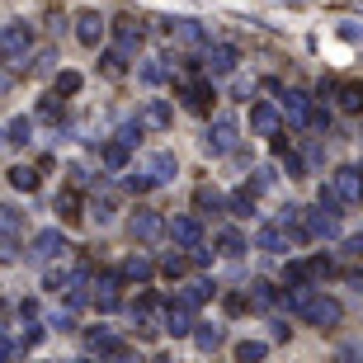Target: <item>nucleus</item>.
<instances>
[{"label":"nucleus","mask_w":363,"mask_h":363,"mask_svg":"<svg viewBox=\"0 0 363 363\" xmlns=\"http://www.w3.org/2000/svg\"><path fill=\"white\" fill-rule=\"evenodd\" d=\"M175 175H179V161H175V151H151L147 161H142V165L133 170V175H128V189H133V194H151V189L170 184Z\"/></svg>","instance_id":"obj_1"},{"label":"nucleus","mask_w":363,"mask_h":363,"mask_svg":"<svg viewBox=\"0 0 363 363\" xmlns=\"http://www.w3.org/2000/svg\"><path fill=\"white\" fill-rule=\"evenodd\" d=\"M28 52H33V24H28V19H10V24H0V62L19 67Z\"/></svg>","instance_id":"obj_2"},{"label":"nucleus","mask_w":363,"mask_h":363,"mask_svg":"<svg viewBox=\"0 0 363 363\" xmlns=\"http://www.w3.org/2000/svg\"><path fill=\"white\" fill-rule=\"evenodd\" d=\"M236 142H241V123L231 118V113H217V118L208 123V133H203V151H208V156H231Z\"/></svg>","instance_id":"obj_3"},{"label":"nucleus","mask_w":363,"mask_h":363,"mask_svg":"<svg viewBox=\"0 0 363 363\" xmlns=\"http://www.w3.org/2000/svg\"><path fill=\"white\" fill-rule=\"evenodd\" d=\"M165 227H170V222H165V217L156 213V208H137V213L128 217V236H133V241H142V245L161 241Z\"/></svg>","instance_id":"obj_4"},{"label":"nucleus","mask_w":363,"mask_h":363,"mask_svg":"<svg viewBox=\"0 0 363 363\" xmlns=\"http://www.w3.org/2000/svg\"><path fill=\"white\" fill-rule=\"evenodd\" d=\"M71 245H67V236H62V227H43L33 241H28V259H38V264H52L57 255H67Z\"/></svg>","instance_id":"obj_5"},{"label":"nucleus","mask_w":363,"mask_h":363,"mask_svg":"<svg viewBox=\"0 0 363 363\" xmlns=\"http://www.w3.org/2000/svg\"><path fill=\"white\" fill-rule=\"evenodd\" d=\"M85 354H99V359H128V340L113 335L108 325H94V330H85Z\"/></svg>","instance_id":"obj_6"},{"label":"nucleus","mask_w":363,"mask_h":363,"mask_svg":"<svg viewBox=\"0 0 363 363\" xmlns=\"http://www.w3.org/2000/svg\"><path fill=\"white\" fill-rule=\"evenodd\" d=\"M90 288H94V293H90V302H94L99 311H118V302H123V297H118V288H123V274H118V269H104L99 279L90 283Z\"/></svg>","instance_id":"obj_7"},{"label":"nucleus","mask_w":363,"mask_h":363,"mask_svg":"<svg viewBox=\"0 0 363 363\" xmlns=\"http://www.w3.org/2000/svg\"><path fill=\"white\" fill-rule=\"evenodd\" d=\"M179 99H184V108H194V113H213V76H203V81H184L179 85Z\"/></svg>","instance_id":"obj_8"},{"label":"nucleus","mask_w":363,"mask_h":363,"mask_svg":"<svg viewBox=\"0 0 363 363\" xmlns=\"http://www.w3.org/2000/svg\"><path fill=\"white\" fill-rule=\"evenodd\" d=\"M104 33H108V24H104L99 10H81L76 14V43H81V48H99Z\"/></svg>","instance_id":"obj_9"},{"label":"nucleus","mask_w":363,"mask_h":363,"mask_svg":"<svg viewBox=\"0 0 363 363\" xmlns=\"http://www.w3.org/2000/svg\"><path fill=\"white\" fill-rule=\"evenodd\" d=\"M165 236H170L179 250H194V245H203V222L194 213H184V217H175V222L165 227Z\"/></svg>","instance_id":"obj_10"},{"label":"nucleus","mask_w":363,"mask_h":363,"mask_svg":"<svg viewBox=\"0 0 363 363\" xmlns=\"http://www.w3.org/2000/svg\"><path fill=\"white\" fill-rule=\"evenodd\" d=\"M236 62H241V52H236L231 43H213V48L203 52V71H208V76H231Z\"/></svg>","instance_id":"obj_11"},{"label":"nucleus","mask_w":363,"mask_h":363,"mask_svg":"<svg viewBox=\"0 0 363 363\" xmlns=\"http://www.w3.org/2000/svg\"><path fill=\"white\" fill-rule=\"evenodd\" d=\"M142 38H147V28L137 24L133 14H123V19H113V48H118V52H128V57H133L137 48H142Z\"/></svg>","instance_id":"obj_12"},{"label":"nucleus","mask_w":363,"mask_h":363,"mask_svg":"<svg viewBox=\"0 0 363 363\" xmlns=\"http://www.w3.org/2000/svg\"><path fill=\"white\" fill-rule=\"evenodd\" d=\"M165 335H175V340H184V335H194V307H189V302H170V307H165Z\"/></svg>","instance_id":"obj_13"},{"label":"nucleus","mask_w":363,"mask_h":363,"mask_svg":"<svg viewBox=\"0 0 363 363\" xmlns=\"http://www.w3.org/2000/svg\"><path fill=\"white\" fill-rule=\"evenodd\" d=\"M165 33L175 43H184V48H203V43H208V28H203L199 19H165Z\"/></svg>","instance_id":"obj_14"},{"label":"nucleus","mask_w":363,"mask_h":363,"mask_svg":"<svg viewBox=\"0 0 363 363\" xmlns=\"http://www.w3.org/2000/svg\"><path fill=\"white\" fill-rule=\"evenodd\" d=\"M137 118H142V128H156V133H165V128L175 123V108H170V99H147Z\"/></svg>","instance_id":"obj_15"},{"label":"nucleus","mask_w":363,"mask_h":363,"mask_svg":"<svg viewBox=\"0 0 363 363\" xmlns=\"http://www.w3.org/2000/svg\"><path fill=\"white\" fill-rule=\"evenodd\" d=\"M255 245H259V250H274V255H283V250L293 245V231L283 227V222H269V227H259Z\"/></svg>","instance_id":"obj_16"},{"label":"nucleus","mask_w":363,"mask_h":363,"mask_svg":"<svg viewBox=\"0 0 363 363\" xmlns=\"http://www.w3.org/2000/svg\"><path fill=\"white\" fill-rule=\"evenodd\" d=\"M118 274H123V283H147L151 274H156V264H151V255H142V250H133V255L118 264Z\"/></svg>","instance_id":"obj_17"},{"label":"nucleus","mask_w":363,"mask_h":363,"mask_svg":"<svg viewBox=\"0 0 363 363\" xmlns=\"http://www.w3.org/2000/svg\"><path fill=\"white\" fill-rule=\"evenodd\" d=\"M170 62H175V57H147V62L137 67V76H142L147 85H161V81H170V76H175V67H170Z\"/></svg>","instance_id":"obj_18"},{"label":"nucleus","mask_w":363,"mask_h":363,"mask_svg":"<svg viewBox=\"0 0 363 363\" xmlns=\"http://www.w3.org/2000/svg\"><path fill=\"white\" fill-rule=\"evenodd\" d=\"M250 128H255L259 137H274L279 133V108L274 104H250Z\"/></svg>","instance_id":"obj_19"},{"label":"nucleus","mask_w":363,"mask_h":363,"mask_svg":"<svg viewBox=\"0 0 363 363\" xmlns=\"http://www.w3.org/2000/svg\"><path fill=\"white\" fill-rule=\"evenodd\" d=\"M128 156H133V147H128V142H118V137L99 147V161H104V170H128Z\"/></svg>","instance_id":"obj_20"},{"label":"nucleus","mask_w":363,"mask_h":363,"mask_svg":"<svg viewBox=\"0 0 363 363\" xmlns=\"http://www.w3.org/2000/svg\"><path fill=\"white\" fill-rule=\"evenodd\" d=\"M283 113H288V118L302 128V123H311V99H307L302 90H288V94H283Z\"/></svg>","instance_id":"obj_21"},{"label":"nucleus","mask_w":363,"mask_h":363,"mask_svg":"<svg viewBox=\"0 0 363 363\" xmlns=\"http://www.w3.org/2000/svg\"><path fill=\"white\" fill-rule=\"evenodd\" d=\"M213 293H217V283H213V279H194V283H184L179 302H189V307H203V302H208Z\"/></svg>","instance_id":"obj_22"},{"label":"nucleus","mask_w":363,"mask_h":363,"mask_svg":"<svg viewBox=\"0 0 363 363\" xmlns=\"http://www.w3.org/2000/svg\"><path fill=\"white\" fill-rule=\"evenodd\" d=\"M24 231V213L14 208V203H0V236L10 241V236H19Z\"/></svg>","instance_id":"obj_23"},{"label":"nucleus","mask_w":363,"mask_h":363,"mask_svg":"<svg viewBox=\"0 0 363 363\" xmlns=\"http://www.w3.org/2000/svg\"><path fill=\"white\" fill-rule=\"evenodd\" d=\"M217 250H222V255H231V259L245 255V236L236 227H222V231H217Z\"/></svg>","instance_id":"obj_24"},{"label":"nucleus","mask_w":363,"mask_h":363,"mask_svg":"<svg viewBox=\"0 0 363 363\" xmlns=\"http://www.w3.org/2000/svg\"><path fill=\"white\" fill-rule=\"evenodd\" d=\"M57 213H62V222H81V194L76 189H62L57 194Z\"/></svg>","instance_id":"obj_25"},{"label":"nucleus","mask_w":363,"mask_h":363,"mask_svg":"<svg viewBox=\"0 0 363 363\" xmlns=\"http://www.w3.org/2000/svg\"><path fill=\"white\" fill-rule=\"evenodd\" d=\"M194 340H199V350H222V345H227V330H222V325H199V330H194Z\"/></svg>","instance_id":"obj_26"},{"label":"nucleus","mask_w":363,"mask_h":363,"mask_svg":"<svg viewBox=\"0 0 363 363\" xmlns=\"http://www.w3.org/2000/svg\"><path fill=\"white\" fill-rule=\"evenodd\" d=\"M330 90H335L340 94V108H345V113H359V108H363V85H330Z\"/></svg>","instance_id":"obj_27"},{"label":"nucleus","mask_w":363,"mask_h":363,"mask_svg":"<svg viewBox=\"0 0 363 363\" xmlns=\"http://www.w3.org/2000/svg\"><path fill=\"white\" fill-rule=\"evenodd\" d=\"M194 203H199V213H203V217H208V213H222V208H227V199H222L213 184H203L199 194H194Z\"/></svg>","instance_id":"obj_28"},{"label":"nucleus","mask_w":363,"mask_h":363,"mask_svg":"<svg viewBox=\"0 0 363 363\" xmlns=\"http://www.w3.org/2000/svg\"><path fill=\"white\" fill-rule=\"evenodd\" d=\"M5 142H10V147H28V142H33V118H14L10 128H5Z\"/></svg>","instance_id":"obj_29"},{"label":"nucleus","mask_w":363,"mask_h":363,"mask_svg":"<svg viewBox=\"0 0 363 363\" xmlns=\"http://www.w3.org/2000/svg\"><path fill=\"white\" fill-rule=\"evenodd\" d=\"M227 208H231L236 217H250V213H255V189H250V184H245V189H236V194L227 199Z\"/></svg>","instance_id":"obj_30"},{"label":"nucleus","mask_w":363,"mask_h":363,"mask_svg":"<svg viewBox=\"0 0 363 363\" xmlns=\"http://www.w3.org/2000/svg\"><path fill=\"white\" fill-rule=\"evenodd\" d=\"M10 184L19 189V194H33V189H38V170H33V165H14V170H10Z\"/></svg>","instance_id":"obj_31"},{"label":"nucleus","mask_w":363,"mask_h":363,"mask_svg":"<svg viewBox=\"0 0 363 363\" xmlns=\"http://www.w3.org/2000/svg\"><path fill=\"white\" fill-rule=\"evenodd\" d=\"M156 269H161L165 279H184V274H189V255H165Z\"/></svg>","instance_id":"obj_32"},{"label":"nucleus","mask_w":363,"mask_h":363,"mask_svg":"<svg viewBox=\"0 0 363 363\" xmlns=\"http://www.w3.org/2000/svg\"><path fill=\"white\" fill-rule=\"evenodd\" d=\"M142 133H147V128H142V118H128L113 137H118V142H128V147H137V142H142Z\"/></svg>","instance_id":"obj_33"},{"label":"nucleus","mask_w":363,"mask_h":363,"mask_svg":"<svg viewBox=\"0 0 363 363\" xmlns=\"http://www.w3.org/2000/svg\"><path fill=\"white\" fill-rule=\"evenodd\" d=\"M90 217H94V222H99V227H108V222H113V194H104V199H94Z\"/></svg>","instance_id":"obj_34"},{"label":"nucleus","mask_w":363,"mask_h":363,"mask_svg":"<svg viewBox=\"0 0 363 363\" xmlns=\"http://www.w3.org/2000/svg\"><path fill=\"white\" fill-rule=\"evenodd\" d=\"M38 118H62V94H43V104H38Z\"/></svg>","instance_id":"obj_35"},{"label":"nucleus","mask_w":363,"mask_h":363,"mask_svg":"<svg viewBox=\"0 0 363 363\" xmlns=\"http://www.w3.org/2000/svg\"><path fill=\"white\" fill-rule=\"evenodd\" d=\"M104 71H108V76H123V71H128V52H118V48L104 52Z\"/></svg>","instance_id":"obj_36"},{"label":"nucleus","mask_w":363,"mask_h":363,"mask_svg":"<svg viewBox=\"0 0 363 363\" xmlns=\"http://www.w3.org/2000/svg\"><path fill=\"white\" fill-rule=\"evenodd\" d=\"M236 359H241V363L264 359V345H259V340H245V345H236Z\"/></svg>","instance_id":"obj_37"},{"label":"nucleus","mask_w":363,"mask_h":363,"mask_svg":"<svg viewBox=\"0 0 363 363\" xmlns=\"http://www.w3.org/2000/svg\"><path fill=\"white\" fill-rule=\"evenodd\" d=\"M81 90V76H76V71H62V76H57V94H76Z\"/></svg>","instance_id":"obj_38"},{"label":"nucleus","mask_w":363,"mask_h":363,"mask_svg":"<svg viewBox=\"0 0 363 363\" xmlns=\"http://www.w3.org/2000/svg\"><path fill=\"white\" fill-rule=\"evenodd\" d=\"M38 340H43V325H33V321H28L24 330H19V350H33Z\"/></svg>","instance_id":"obj_39"},{"label":"nucleus","mask_w":363,"mask_h":363,"mask_svg":"<svg viewBox=\"0 0 363 363\" xmlns=\"http://www.w3.org/2000/svg\"><path fill=\"white\" fill-rule=\"evenodd\" d=\"M250 302H255V307H269V302H274V288H269V283H255V293H250Z\"/></svg>","instance_id":"obj_40"},{"label":"nucleus","mask_w":363,"mask_h":363,"mask_svg":"<svg viewBox=\"0 0 363 363\" xmlns=\"http://www.w3.org/2000/svg\"><path fill=\"white\" fill-rule=\"evenodd\" d=\"M52 62H57V52H38L28 71H33V76H43V71H52Z\"/></svg>","instance_id":"obj_41"},{"label":"nucleus","mask_w":363,"mask_h":363,"mask_svg":"<svg viewBox=\"0 0 363 363\" xmlns=\"http://www.w3.org/2000/svg\"><path fill=\"white\" fill-rule=\"evenodd\" d=\"M52 330H76V316H71V307H67V311H57V316H52Z\"/></svg>","instance_id":"obj_42"},{"label":"nucleus","mask_w":363,"mask_h":363,"mask_svg":"<svg viewBox=\"0 0 363 363\" xmlns=\"http://www.w3.org/2000/svg\"><path fill=\"white\" fill-rule=\"evenodd\" d=\"M10 354H24V350H19V340H0V359H10Z\"/></svg>","instance_id":"obj_43"},{"label":"nucleus","mask_w":363,"mask_h":363,"mask_svg":"<svg viewBox=\"0 0 363 363\" xmlns=\"http://www.w3.org/2000/svg\"><path fill=\"white\" fill-rule=\"evenodd\" d=\"M350 250H354V255H363V231H359V236H350Z\"/></svg>","instance_id":"obj_44"},{"label":"nucleus","mask_w":363,"mask_h":363,"mask_svg":"<svg viewBox=\"0 0 363 363\" xmlns=\"http://www.w3.org/2000/svg\"><path fill=\"white\" fill-rule=\"evenodd\" d=\"M10 85H14V81H10V71H5V67H0V94H5V90H10Z\"/></svg>","instance_id":"obj_45"}]
</instances>
